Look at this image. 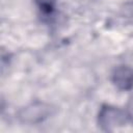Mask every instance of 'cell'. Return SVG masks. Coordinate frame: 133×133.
<instances>
[{"instance_id":"6da1fadb","label":"cell","mask_w":133,"mask_h":133,"mask_svg":"<svg viewBox=\"0 0 133 133\" xmlns=\"http://www.w3.org/2000/svg\"><path fill=\"white\" fill-rule=\"evenodd\" d=\"M128 115L121 108L105 105L100 109L98 115L99 126L105 131H112L127 123Z\"/></svg>"},{"instance_id":"3957f363","label":"cell","mask_w":133,"mask_h":133,"mask_svg":"<svg viewBox=\"0 0 133 133\" xmlns=\"http://www.w3.org/2000/svg\"><path fill=\"white\" fill-rule=\"evenodd\" d=\"M111 80L119 90H130L133 88V69L128 65L115 68L112 72Z\"/></svg>"},{"instance_id":"7a4b0ae2","label":"cell","mask_w":133,"mask_h":133,"mask_svg":"<svg viewBox=\"0 0 133 133\" xmlns=\"http://www.w3.org/2000/svg\"><path fill=\"white\" fill-rule=\"evenodd\" d=\"M51 114V107L45 103H33L23 108L19 113V118L23 123L36 124L43 122Z\"/></svg>"}]
</instances>
